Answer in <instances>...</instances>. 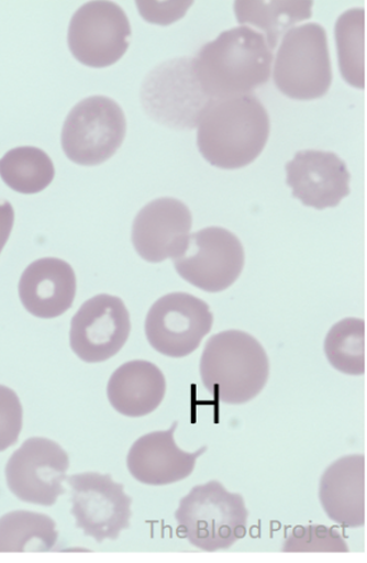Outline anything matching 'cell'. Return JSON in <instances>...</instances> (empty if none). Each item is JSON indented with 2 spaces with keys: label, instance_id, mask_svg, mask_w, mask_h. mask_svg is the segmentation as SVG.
<instances>
[{
  "label": "cell",
  "instance_id": "6da1fadb",
  "mask_svg": "<svg viewBox=\"0 0 367 563\" xmlns=\"http://www.w3.org/2000/svg\"><path fill=\"white\" fill-rule=\"evenodd\" d=\"M197 144L213 167L236 170L262 155L270 135V118L254 95L213 99L200 114Z\"/></svg>",
  "mask_w": 367,
  "mask_h": 563
},
{
  "label": "cell",
  "instance_id": "7a4b0ae2",
  "mask_svg": "<svg viewBox=\"0 0 367 563\" xmlns=\"http://www.w3.org/2000/svg\"><path fill=\"white\" fill-rule=\"evenodd\" d=\"M273 62L266 37L247 26L222 32L193 57L199 85L213 99L249 95L266 85Z\"/></svg>",
  "mask_w": 367,
  "mask_h": 563
},
{
  "label": "cell",
  "instance_id": "3957f363",
  "mask_svg": "<svg viewBox=\"0 0 367 563\" xmlns=\"http://www.w3.org/2000/svg\"><path fill=\"white\" fill-rule=\"evenodd\" d=\"M199 371L205 390L216 401L242 405L254 400L268 384L270 361L256 338L227 330L207 342Z\"/></svg>",
  "mask_w": 367,
  "mask_h": 563
},
{
  "label": "cell",
  "instance_id": "277c9868",
  "mask_svg": "<svg viewBox=\"0 0 367 563\" xmlns=\"http://www.w3.org/2000/svg\"><path fill=\"white\" fill-rule=\"evenodd\" d=\"M248 516L244 496L216 479L191 488L175 511L180 537L204 552L230 550L245 538Z\"/></svg>",
  "mask_w": 367,
  "mask_h": 563
},
{
  "label": "cell",
  "instance_id": "5b68a950",
  "mask_svg": "<svg viewBox=\"0 0 367 563\" xmlns=\"http://www.w3.org/2000/svg\"><path fill=\"white\" fill-rule=\"evenodd\" d=\"M274 82L283 96L314 101L329 93L333 74L327 32L307 23L283 35L274 63Z\"/></svg>",
  "mask_w": 367,
  "mask_h": 563
},
{
  "label": "cell",
  "instance_id": "8992f818",
  "mask_svg": "<svg viewBox=\"0 0 367 563\" xmlns=\"http://www.w3.org/2000/svg\"><path fill=\"white\" fill-rule=\"evenodd\" d=\"M127 121L121 106L104 96L82 99L66 118L62 146L68 159L82 167L110 161L126 137Z\"/></svg>",
  "mask_w": 367,
  "mask_h": 563
},
{
  "label": "cell",
  "instance_id": "52a82bcc",
  "mask_svg": "<svg viewBox=\"0 0 367 563\" xmlns=\"http://www.w3.org/2000/svg\"><path fill=\"white\" fill-rule=\"evenodd\" d=\"M142 106L149 118L170 129L191 130L200 114L213 101L196 77L193 57L158 65L145 79L141 90Z\"/></svg>",
  "mask_w": 367,
  "mask_h": 563
},
{
  "label": "cell",
  "instance_id": "ba28073f",
  "mask_svg": "<svg viewBox=\"0 0 367 563\" xmlns=\"http://www.w3.org/2000/svg\"><path fill=\"white\" fill-rule=\"evenodd\" d=\"M174 261L178 275L204 292L226 291L245 267L240 239L227 229L212 227L189 235L184 251Z\"/></svg>",
  "mask_w": 367,
  "mask_h": 563
},
{
  "label": "cell",
  "instance_id": "9c48e42d",
  "mask_svg": "<svg viewBox=\"0 0 367 563\" xmlns=\"http://www.w3.org/2000/svg\"><path fill=\"white\" fill-rule=\"evenodd\" d=\"M213 321L210 305L193 295L173 292L158 298L148 310L146 338L156 352L184 358L211 333Z\"/></svg>",
  "mask_w": 367,
  "mask_h": 563
},
{
  "label": "cell",
  "instance_id": "30bf717a",
  "mask_svg": "<svg viewBox=\"0 0 367 563\" xmlns=\"http://www.w3.org/2000/svg\"><path fill=\"white\" fill-rule=\"evenodd\" d=\"M131 23L113 2H88L74 13L68 31L70 53L82 65L103 69L119 63L130 47Z\"/></svg>",
  "mask_w": 367,
  "mask_h": 563
},
{
  "label": "cell",
  "instance_id": "8fae6325",
  "mask_svg": "<svg viewBox=\"0 0 367 563\" xmlns=\"http://www.w3.org/2000/svg\"><path fill=\"white\" fill-rule=\"evenodd\" d=\"M71 487V515L77 528L98 543L116 540L131 527L132 499L110 475L87 472L66 477Z\"/></svg>",
  "mask_w": 367,
  "mask_h": 563
},
{
  "label": "cell",
  "instance_id": "7c38bea8",
  "mask_svg": "<svg viewBox=\"0 0 367 563\" xmlns=\"http://www.w3.org/2000/svg\"><path fill=\"white\" fill-rule=\"evenodd\" d=\"M70 466L69 455L47 438H31L7 463L8 487L20 500L53 507L66 493L63 484Z\"/></svg>",
  "mask_w": 367,
  "mask_h": 563
},
{
  "label": "cell",
  "instance_id": "4fadbf2b",
  "mask_svg": "<svg viewBox=\"0 0 367 563\" xmlns=\"http://www.w3.org/2000/svg\"><path fill=\"white\" fill-rule=\"evenodd\" d=\"M130 334V312L122 298L98 295L75 313L70 327V346L81 361L102 363L120 353Z\"/></svg>",
  "mask_w": 367,
  "mask_h": 563
},
{
  "label": "cell",
  "instance_id": "5bb4252c",
  "mask_svg": "<svg viewBox=\"0 0 367 563\" xmlns=\"http://www.w3.org/2000/svg\"><path fill=\"white\" fill-rule=\"evenodd\" d=\"M193 217L186 203L163 197L142 209L132 225V244L142 260H175L188 243Z\"/></svg>",
  "mask_w": 367,
  "mask_h": 563
},
{
  "label": "cell",
  "instance_id": "9a60e30c",
  "mask_svg": "<svg viewBox=\"0 0 367 563\" xmlns=\"http://www.w3.org/2000/svg\"><path fill=\"white\" fill-rule=\"evenodd\" d=\"M287 185L307 207L315 210L337 207L352 192V174L335 153L304 151L286 165Z\"/></svg>",
  "mask_w": 367,
  "mask_h": 563
},
{
  "label": "cell",
  "instance_id": "2e32d148",
  "mask_svg": "<svg viewBox=\"0 0 367 563\" xmlns=\"http://www.w3.org/2000/svg\"><path fill=\"white\" fill-rule=\"evenodd\" d=\"M174 421L168 430L148 433L132 444L127 455V467L133 478L149 486H165L182 482L196 470L197 460L203 455L204 445L194 453L182 451L175 442Z\"/></svg>",
  "mask_w": 367,
  "mask_h": 563
},
{
  "label": "cell",
  "instance_id": "e0dca14e",
  "mask_svg": "<svg viewBox=\"0 0 367 563\" xmlns=\"http://www.w3.org/2000/svg\"><path fill=\"white\" fill-rule=\"evenodd\" d=\"M320 501L327 517L344 528L366 525V457L349 454L333 462L320 482Z\"/></svg>",
  "mask_w": 367,
  "mask_h": 563
},
{
  "label": "cell",
  "instance_id": "ac0fdd59",
  "mask_svg": "<svg viewBox=\"0 0 367 563\" xmlns=\"http://www.w3.org/2000/svg\"><path fill=\"white\" fill-rule=\"evenodd\" d=\"M19 292L23 308L33 317L55 319L71 309L77 276L68 262L41 258L23 272Z\"/></svg>",
  "mask_w": 367,
  "mask_h": 563
},
{
  "label": "cell",
  "instance_id": "d6986e66",
  "mask_svg": "<svg viewBox=\"0 0 367 563\" xmlns=\"http://www.w3.org/2000/svg\"><path fill=\"white\" fill-rule=\"evenodd\" d=\"M165 394L163 371L152 362L140 360L116 368L107 387L112 408L129 418L153 413L163 404Z\"/></svg>",
  "mask_w": 367,
  "mask_h": 563
},
{
  "label": "cell",
  "instance_id": "ffe728a7",
  "mask_svg": "<svg viewBox=\"0 0 367 563\" xmlns=\"http://www.w3.org/2000/svg\"><path fill=\"white\" fill-rule=\"evenodd\" d=\"M57 538L55 521L40 512L16 510L0 518V553L49 552Z\"/></svg>",
  "mask_w": 367,
  "mask_h": 563
},
{
  "label": "cell",
  "instance_id": "44dd1931",
  "mask_svg": "<svg viewBox=\"0 0 367 563\" xmlns=\"http://www.w3.org/2000/svg\"><path fill=\"white\" fill-rule=\"evenodd\" d=\"M313 2H235L241 26L253 24L262 31L271 49L277 48L283 33L297 23L310 20Z\"/></svg>",
  "mask_w": 367,
  "mask_h": 563
},
{
  "label": "cell",
  "instance_id": "7402d4cb",
  "mask_svg": "<svg viewBox=\"0 0 367 563\" xmlns=\"http://www.w3.org/2000/svg\"><path fill=\"white\" fill-rule=\"evenodd\" d=\"M0 177L15 192L36 195L53 184L55 165L38 147H14L0 159Z\"/></svg>",
  "mask_w": 367,
  "mask_h": 563
},
{
  "label": "cell",
  "instance_id": "603a6c76",
  "mask_svg": "<svg viewBox=\"0 0 367 563\" xmlns=\"http://www.w3.org/2000/svg\"><path fill=\"white\" fill-rule=\"evenodd\" d=\"M335 40L342 78L349 86L366 88V13L353 8L341 14L335 26Z\"/></svg>",
  "mask_w": 367,
  "mask_h": 563
},
{
  "label": "cell",
  "instance_id": "cb8c5ba5",
  "mask_svg": "<svg viewBox=\"0 0 367 563\" xmlns=\"http://www.w3.org/2000/svg\"><path fill=\"white\" fill-rule=\"evenodd\" d=\"M325 357L341 374L364 376L366 374V322L346 318L333 325L324 339Z\"/></svg>",
  "mask_w": 367,
  "mask_h": 563
},
{
  "label": "cell",
  "instance_id": "d4e9b609",
  "mask_svg": "<svg viewBox=\"0 0 367 563\" xmlns=\"http://www.w3.org/2000/svg\"><path fill=\"white\" fill-rule=\"evenodd\" d=\"M282 552L287 553H347L348 544L335 528L298 526L291 529Z\"/></svg>",
  "mask_w": 367,
  "mask_h": 563
},
{
  "label": "cell",
  "instance_id": "484cf974",
  "mask_svg": "<svg viewBox=\"0 0 367 563\" xmlns=\"http://www.w3.org/2000/svg\"><path fill=\"white\" fill-rule=\"evenodd\" d=\"M23 426V409L12 388L0 386V452L19 441Z\"/></svg>",
  "mask_w": 367,
  "mask_h": 563
},
{
  "label": "cell",
  "instance_id": "4316f807",
  "mask_svg": "<svg viewBox=\"0 0 367 563\" xmlns=\"http://www.w3.org/2000/svg\"><path fill=\"white\" fill-rule=\"evenodd\" d=\"M193 2L188 3H160V2H137L138 11L144 20L149 23L170 24L177 22L186 15L188 8Z\"/></svg>",
  "mask_w": 367,
  "mask_h": 563
},
{
  "label": "cell",
  "instance_id": "83f0119b",
  "mask_svg": "<svg viewBox=\"0 0 367 563\" xmlns=\"http://www.w3.org/2000/svg\"><path fill=\"white\" fill-rule=\"evenodd\" d=\"M14 227V209L13 206L0 200V253L3 252L8 240H10Z\"/></svg>",
  "mask_w": 367,
  "mask_h": 563
}]
</instances>
